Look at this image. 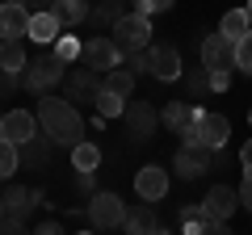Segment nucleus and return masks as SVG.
I'll return each mask as SVG.
<instances>
[{
    "instance_id": "f257e3e1",
    "label": "nucleus",
    "mask_w": 252,
    "mask_h": 235,
    "mask_svg": "<svg viewBox=\"0 0 252 235\" xmlns=\"http://www.w3.org/2000/svg\"><path fill=\"white\" fill-rule=\"evenodd\" d=\"M38 126L55 139L59 147H76L84 135V118L76 109V101H63V97H46L38 101Z\"/></svg>"
},
{
    "instance_id": "f03ea898",
    "label": "nucleus",
    "mask_w": 252,
    "mask_h": 235,
    "mask_svg": "<svg viewBox=\"0 0 252 235\" xmlns=\"http://www.w3.org/2000/svg\"><path fill=\"white\" fill-rule=\"evenodd\" d=\"M63 76H67V63L55 55V46H42V55H38L34 63L21 67V88L34 92V97H42V92H51L55 84H63Z\"/></svg>"
},
{
    "instance_id": "7ed1b4c3",
    "label": "nucleus",
    "mask_w": 252,
    "mask_h": 235,
    "mask_svg": "<svg viewBox=\"0 0 252 235\" xmlns=\"http://www.w3.org/2000/svg\"><path fill=\"white\" fill-rule=\"evenodd\" d=\"M223 164V147H202V143H181L172 155V172L181 181H198L202 172L219 168Z\"/></svg>"
},
{
    "instance_id": "20e7f679",
    "label": "nucleus",
    "mask_w": 252,
    "mask_h": 235,
    "mask_svg": "<svg viewBox=\"0 0 252 235\" xmlns=\"http://www.w3.org/2000/svg\"><path fill=\"white\" fill-rule=\"evenodd\" d=\"M227 139H231V122H227L223 114H202V109H198V118L181 130V143H202V147H223Z\"/></svg>"
},
{
    "instance_id": "39448f33",
    "label": "nucleus",
    "mask_w": 252,
    "mask_h": 235,
    "mask_svg": "<svg viewBox=\"0 0 252 235\" xmlns=\"http://www.w3.org/2000/svg\"><path fill=\"white\" fill-rule=\"evenodd\" d=\"M109 34H114V42L122 46V55L147 51V42H152V21H147V13H122V17L109 26Z\"/></svg>"
},
{
    "instance_id": "423d86ee",
    "label": "nucleus",
    "mask_w": 252,
    "mask_h": 235,
    "mask_svg": "<svg viewBox=\"0 0 252 235\" xmlns=\"http://www.w3.org/2000/svg\"><path fill=\"white\" fill-rule=\"evenodd\" d=\"M84 210H89V227H97V231H118L126 218V202L118 193H105V189L93 193Z\"/></svg>"
},
{
    "instance_id": "0eeeda50",
    "label": "nucleus",
    "mask_w": 252,
    "mask_h": 235,
    "mask_svg": "<svg viewBox=\"0 0 252 235\" xmlns=\"http://www.w3.org/2000/svg\"><path fill=\"white\" fill-rule=\"evenodd\" d=\"M122 122H126V139L147 143V139L156 135V126H160V114H156V105H147V101H126Z\"/></svg>"
},
{
    "instance_id": "6e6552de",
    "label": "nucleus",
    "mask_w": 252,
    "mask_h": 235,
    "mask_svg": "<svg viewBox=\"0 0 252 235\" xmlns=\"http://www.w3.org/2000/svg\"><path fill=\"white\" fill-rule=\"evenodd\" d=\"M80 59L93 67V72H101V76H105L109 67H118V63H122V46L114 42V34H97V38H89V42H84Z\"/></svg>"
},
{
    "instance_id": "1a4fd4ad",
    "label": "nucleus",
    "mask_w": 252,
    "mask_h": 235,
    "mask_svg": "<svg viewBox=\"0 0 252 235\" xmlns=\"http://www.w3.org/2000/svg\"><path fill=\"white\" fill-rule=\"evenodd\" d=\"M202 67L206 72H223V67H235V38H227L223 29L210 38H202Z\"/></svg>"
},
{
    "instance_id": "9d476101",
    "label": "nucleus",
    "mask_w": 252,
    "mask_h": 235,
    "mask_svg": "<svg viewBox=\"0 0 252 235\" xmlns=\"http://www.w3.org/2000/svg\"><path fill=\"white\" fill-rule=\"evenodd\" d=\"M101 84H105V76L93 72L89 63H84V72H67L63 76V88H67V101H76V105H93L101 92Z\"/></svg>"
},
{
    "instance_id": "9b49d317",
    "label": "nucleus",
    "mask_w": 252,
    "mask_h": 235,
    "mask_svg": "<svg viewBox=\"0 0 252 235\" xmlns=\"http://www.w3.org/2000/svg\"><path fill=\"white\" fill-rule=\"evenodd\" d=\"M63 34V21L55 17V9H38V13H30V29H26V38L30 42H38V46H55V38Z\"/></svg>"
},
{
    "instance_id": "f8f14e48",
    "label": "nucleus",
    "mask_w": 252,
    "mask_h": 235,
    "mask_svg": "<svg viewBox=\"0 0 252 235\" xmlns=\"http://www.w3.org/2000/svg\"><path fill=\"white\" fill-rule=\"evenodd\" d=\"M135 193L147 202H160L164 193H168V172L160 168V164H143V168L135 172Z\"/></svg>"
},
{
    "instance_id": "ddd939ff",
    "label": "nucleus",
    "mask_w": 252,
    "mask_h": 235,
    "mask_svg": "<svg viewBox=\"0 0 252 235\" xmlns=\"http://www.w3.org/2000/svg\"><path fill=\"white\" fill-rule=\"evenodd\" d=\"M0 202H4V210H9V214H21V218H26L30 210L46 206L42 189H26V185H13V181H9V189L0 193Z\"/></svg>"
},
{
    "instance_id": "4468645a",
    "label": "nucleus",
    "mask_w": 252,
    "mask_h": 235,
    "mask_svg": "<svg viewBox=\"0 0 252 235\" xmlns=\"http://www.w3.org/2000/svg\"><path fill=\"white\" fill-rule=\"evenodd\" d=\"M30 29V9L21 0H4L0 4V38H26Z\"/></svg>"
},
{
    "instance_id": "2eb2a0df",
    "label": "nucleus",
    "mask_w": 252,
    "mask_h": 235,
    "mask_svg": "<svg viewBox=\"0 0 252 235\" xmlns=\"http://www.w3.org/2000/svg\"><path fill=\"white\" fill-rule=\"evenodd\" d=\"M152 76L164 80V84L185 76V72H181V51H177V46H152Z\"/></svg>"
},
{
    "instance_id": "dca6fc26",
    "label": "nucleus",
    "mask_w": 252,
    "mask_h": 235,
    "mask_svg": "<svg viewBox=\"0 0 252 235\" xmlns=\"http://www.w3.org/2000/svg\"><path fill=\"white\" fill-rule=\"evenodd\" d=\"M55 139L46 135H34V139H26V143H21V164H26V168H46V164H51V155H55Z\"/></svg>"
},
{
    "instance_id": "f3484780",
    "label": "nucleus",
    "mask_w": 252,
    "mask_h": 235,
    "mask_svg": "<svg viewBox=\"0 0 252 235\" xmlns=\"http://www.w3.org/2000/svg\"><path fill=\"white\" fill-rule=\"evenodd\" d=\"M4 135L21 147L26 139L38 135V114H30V109H13V114H4Z\"/></svg>"
},
{
    "instance_id": "a211bd4d",
    "label": "nucleus",
    "mask_w": 252,
    "mask_h": 235,
    "mask_svg": "<svg viewBox=\"0 0 252 235\" xmlns=\"http://www.w3.org/2000/svg\"><path fill=\"white\" fill-rule=\"evenodd\" d=\"M181 227L185 231H227V218L210 214L206 206H185L181 210Z\"/></svg>"
},
{
    "instance_id": "6ab92c4d",
    "label": "nucleus",
    "mask_w": 252,
    "mask_h": 235,
    "mask_svg": "<svg viewBox=\"0 0 252 235\" xmlns=\"http://www.w3.org/2000/svg\"><path fill=\"white\" fill-rule=\"evenodd\" d=\"M202 206H206L210 214H219V218H231L235 210H240V189H231V185H215Z\"/></svg>"
},
{
    "instance_id": "aec40b11",
    "label": "nucleus",
    "mask_w": 252,
    "mask_h": 235,
    "mask_svg": "<svg viewBox=\"0 0 252 235\" xmlns=\"http://www.w3.org/2000/svg\"><path fill=\"white\" fill-rule=\"evenodd\" d=\"M122 231H130V235H147V231H160V223H156V214H152V206H147V198H139V206H126Z\"/></svg>"
},
{
    "instance_id": "412c9836",
    "label": "nucleus",
    "mask_w": 252,
    "mask_h": 235,
    "mask_svg": "<svg viewBox=\"0 0 252 235\" xmlns=\"http://www.w3.org/2000/svg\"><path fill=\"white\" fill-rule=\"evenodd\" d=\"M193 118H198V105H189V101H168V105L160 109V122L172 130V135H181Z\"/></svg>"
},
{
    "instance_id": "4be33fe9",
    "label": "nucleus",
    "mask_w": 252,
    "mask_h": 235,
    "mask_svg": "<svg viewBox=\"0 0 252 235\" xmlns=\"http://www.w3.org/2000/svg\"><path fill=\"white\" fill-rule=\"evenodd\" d=\"M51 9H55V17H59L67 29H76L80 21H89L93 4H89V0H51Z\"/></svg>"
},
{
    "instance_id": "5701e85b",
    "label": "nucleus",
    "mask_w": 252,
    "mask_h": 235,
    "mask_svg": "<svg viewBox=\"0 0 252 235\" xmlns=\"http://www.w3.org/2000/svg\"><path fill=\"white\" fill-rule=\"evenodd\" d=\"M30 59H26V38H0V67L9 72H21Z\"/></svg>"
},
{
    "instance_id": "b1692460",
    "label": "nucleus",
    "mask_w": 252,
    "mask_h": 235,
    "mask_svg": "<svg viewBox=\"0 0 252 235\" xmlns=\"http://www.w3.org/2000/svg\"><path fill=\"white\" fill-rule=\"evenodd\" d=\"M105 88L130 101V92H135V72H130V67H122V63L109 67V72H105Z\"/></svg>"
},
{
    "instance_id": "393cba45",
    "label": "nucleus",
    "mask_w": 252,
    "mask_h": 235,
    "mask_svg": "<svg viewBox=\"0 0 252 235\" xmlns=\"http://www.w3.org/2000/svg\"><path fill=\"white\" fill-rule=\"evenodd\" d=\"M17 168H21V147L9 135H0V181H9Z\"/></svg>"
},
{
    "instance_id": "a878e982",
    "label": "nucleus",
    "mask_w": 252,
    "mask_h": 235,
    "mask_svg": "<svg viewBox=\"0 0 252 235\" xmlns=\"http://www.w3.org/2000/svg\"><path fill=\"white\" fill-rule=\"evenodd\" d=\"M118 17H122V0H101V4H93V9H89V21H93L97 29L114 26Z\"/></svg>"
},
{
    "instance_id": "bb28decb",
    "label": "nucleus",
    "mask_w": 252,
    "mask_h": 235,
    "mask_svg": "<svg viewBox=\"0 0 252 235\" xmlns=\"http://www.w3.org/2000/svg\"><path fill=\"white\" fill-rule=\"evenodd\" d=\"M219 29H223L227 38H244V34L252 29V21H248V9H231V13H223Z\"/></svg>"
},
{
    "instance_id": "cd10ccee",
    "label": "nucleus",
    "mask_w": 252,
    "mask_h": 235,
    "mask_svg": "<svg viewBox=\"0 0 252 235\" xmlns=\"http://www.w3.org/2000/svg\"><path fill=\"white\" fill-rule=\"evenodd\" d=\"M93 105H97V114H101V118H122L126 97H118V92H109L105 84H101V92H97V101H93Z\"/></svg>"
},
{
    "instance_id": "c85d7f7f",
    "label": "nucleus",
    "mask_w": 252,
    "mask_h": 235,
    "mask_svg": "<svg viewBox=\"0 0 252 235\" xmlns=\"http://www.w3.org/2000/svg\"><path fill=\"white\" fill-rule=\"evenodd\" d=\"M72 164H76V168H93V172H97V164H101V147H97V143H84V139H80V143L72 147Z\"/></svg>"
},
{
    "instance_id": "c756f323",
    "label": "nucleus",
    "mask_w": 252,
    "mask_h": 235,
    "mask_svg": "<svg viewBox=\"0 0 252 235\" xmlns=\"http://www.w3.org/2000/svg\"><path fill=\"white\" fill-rule=\"evenodd\" d=\"M80 51H84L80 38H72V34H59V38H55V55H59L63 63H76V59H80Z\"/></svg>"
},
{
    "instance_id": "7c9ffc66",
    "label": "nucleus",
    "mask_w": 252,
    "mask_h": 235,
    "mask_svg": "<svg viewBox=\"0 0 252 235\" xmlns=\"http://www.w3.org/2000/svg\"><path fill=\"white\" fill-rule=\"evenodd\" d=\"M235 67L252 76V29H248L244 38H235Z\"/></svg>"
},
{
    "instance_id": "2f4dec72",
    "label": "nucleus",
    "mask_w": 252,
    "mask_h": 235,
    "mask_svg": "<svg viewBox=\"0 0 252 235\" xmlns=\"http://www.w3.org/2000/svg\"><path fill=\"white\" fill-rule=\"evenodd\" d=\"M17 88H21V76H17V72H9V67H0V101L13 97Z\"/></svg>"
},
{
    "instance_id": "473e14b6",
    "label": "nucleus",
    "mask_w": 252,
    "mask_h": 235,
    "mask_svg": "<svg viewBox=\"0 0 252 235\" xmlns=\"http://www.w3.org/2000/svg\"><path fill=\"white\" fill-rule=\"evenodd\" d=\"M130 4H135V13H147V17H152V13H164V9H172L177 0H130Z\"/></svg>"
},
{
    "instance_id": "72a5a7b5",
    "label": "nucleus",
    "mask_w": 252,
    "mask_h": 235,
    "mask_svg": "<svg viewBox=\"0 0 252 235\" xmlns=\"http://www.w3.org/2000/svg\"><path fill=\"white\" fill-rule=\"evenodd\" d=\"M17 231H26V218L4 210V214H0V235H17Z\"/></svg>"
},
{
    "instance_id": "f704fd0d",
    "label": "nucleus",
    "mask_w": 252,
    "mask_h": 235,
    "mask_svg": "<svg viewBox=\"0 0 252 235\" xmlns=\"http://www.w3.org/2000/svg\"><path fill=\"white\" fill-rule=\"evenodd\" d=\"M76 189L89 193V198L97 193V176H93V168H76Z\"/></svg>"
},
{
    "instance_id": "c9c22d12",
    "label": "nucleus",
    "mask_w": 252,
    "mask_h": 235,
    "mask_svg": "<svg viewBox=\"0 0 252 235\" xmlns=\"http://www.w3.org/2000/svg\"><path fill=\"white\" fill-rule=\"evenodd\" d=\"M189 92H193V97H202V92H206L210 88V72H206V67H202V72H193V76H189Z\"/></svg>"
},
{
    "instance_id": "e433bc0d",
    "label": "nucleus",
    "mask_w": 252,
    "mask_h": 235,
    "mask_svg": "<svg viewBox=\"0 0 252 235\" xmlns=\"http://www.w3.org/2000/svg\"><path fill=\"white\" fill-rule=\"evenodd\" d=\"M240 206L252 214V168H244V185H240Z\"/></svg>"
},
{
    "instance_id": "4c0bfd02",
    "label": "nucleus",
    "mask_w": 252,
    "mask_h": 235,
    "mask_svg": "<svg viewBox=\"0 0 252 235\" xmlns=\"http://www.w3.org/2000/svg\"><path fill=\"white\" fill-rule=\"evenodd\" d=\"M227 84H231V67H223V72H210V88H215V92H227Z\"/></svg>"
},
{
    "instance_id": "58836bf2",
    "label": "nucleus",
    "mask_w": 252,
    "mask_h": 235,
    "mask_svg": "<svg viewBox=\"0 0 252 235\" xmlns=\"http://www.w3.org/2000/svg\"><path fill=\"white\" fill-rule=\"evenodd\" d=\"M38 231H46V235H55V231H63V223H55V218H46V223H38Z\"/></svg>"
},
{
    "instance_id": "ea45409f",
    "label": "nucleus",
    "mask_w": 252,
    "mask_h": 235,
    "mask_svg": "<svg viewBox=\"0 0 252 235\" xmlns=\"http://www.w3.org/2000/svg\"><path fill=\"white\" fill-rule=\"evenodd\" d=\"M240 164H244V168H252V139L244 143V151H240Z\"/></svg>"
},
{
    "instance_id": "a19ab883",
    "label": "nucleus",
    "mask_w": 252,
    "mask_h": 235,
    "mask_svg": "<svg viewBox=\"0 0 252 235\" xmlns=\"http://www.w3.org/2000/svg\"><path fill=\"white\" fill-rule=\"evenodd\" d=\"M21 4H26V9H30V4H51V0H21Z\"/></svg>"
},
{
    "instance_id": "79ce46f5",
    "label": "nucleus",
    "mask_w": 252,
    "mask_h": 235,
    "mask_svg": "<svg viewBox=\"0 0 252 235\" xmlns=\"http://www.w3.org/2000/svg\"><path fill=\"white\" fill-rule=\"evenodd\" d=\"M0 135H4V114H0Z\"/></svg>"
},
{
    "instance_id": "37998d69",
    "label": "nucleus",
    "mask_w": 252,
    "mask_h": 235,
    "mask_svg": "<svg viewBox=\"0 0 252 235\" xmlns=\"http://www.w3.org/2000/svg\"><path fill=\"white\" fill-rule=\"evenodd\" d=\"M248 126H252V109H248Z\"/></svg>"
},
{
    "instance_id": "c03bdc74",
    "label": "nucleus",
    "mask_w": 252,
    "mask_h": 235,
    "mask_svg": "<svg viewBox=\"0 0 252 235\" xmlns=\"http://www.w3.org/2000/svg\"><path fill=\"white\" fill-rule=\"evenodd\" d=\"M248 21H252V4H248Z\"/></svg>"
},
{
    "instance_id": "a18cd8bd",
    "label": "nucleus",
    "mask_w": 252,
    "mask_h": 235,
    "mask_svg": "<svg viewBox=\"0 0 252 235\" xmlns=\"http://www.w3.org/2000/svg\"><path fill=\"white\" fill-rule=\"evenodd\" d=\"M0 214H4V202H0Z\"/></svg>"
}]
</instances>
